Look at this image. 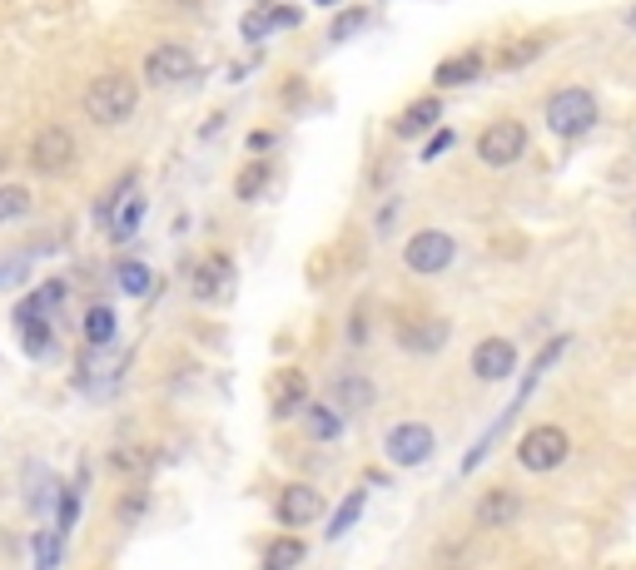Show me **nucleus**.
Returning <instances> with one entry per match:
<instances>
[{"mask_svg":"<svg viewBox=\"0 0 636 570\" xmlns=\"http://www.w3.org/2000/svg\"><path fill=\"white\" fill-rule=\"evenodd\" d=\"M140 109V85L130 80V75H100V80H90V90H85V115L94 119V125H125V119Z\"/></svg>","mask_w":636,"mask_h":570,"instance_id":"nucleus-1","label":"nucleus"},{"mask_svg":"<svg viewBox=\"0 0 636 570\" xmlns=\"http://www.w3.org/2000/svg\"><path fill=\"white\" fill-rule=\"evenodd\" d=\"M597 94L582 90V85H567V90H552V100H547V129H552L557 140H582V134H592V125H597Z\"/></svg>","mask_w":636,"mask_h":570,"instance_id":"nucleus-2","label":"nucleus"},{"mask_svg":"<svg viewBox=\"0 0 636 570\" xmlns=\"http://www.w3.org/2000/svg\"><path fill=\"white\" fill-rule=\"evenodd\" d=\"M527 154V125L522 119H493V125L478 129V159L487 169H507Z\"/></svg>","mask_w":636,"mask_h":570,"instance_id":"nucleus-3","label":"nucleus"},{"mask_svg":"<svg viewBox=\"0 0 636 570\" xmlns=\"http://www.w3.org/2000/svg\"><path fill=\"white\" fill-rule=\"evenodd\" d=\"M567 452H572V442H567V431L557 427V422H543V427H532L527 437L518 442V462H522V471H532V477H543V471H557V466L567 462Z\"/></svg>","mask_w":636,"mask_h":570,"instance_id":"nucleus-4","label":"nucleus"},{"mask_svg":"<svg viewBox=\"0 0 636 570\" xmlns=\"http://www.w3.org/2000/svg\"><path fill=\"white\" fill-rule=\"evenodd\" d=\"M453 258H458V244H453V233H443V229H423L403 244V263H408V273H418V278L448 273Z\"/></svg>","mask_w":636,"mask_h":570,"instance_id":"nucleus-5","label":"nucleus"},{"mask_svg":"<svg viewBox=\"0 0 636 570\" xmlns=\"http://www.w3.org/2000/svg\"><path fill=\"white\" fill-rule=\"evenodd\" d=\"M433 452H437V431L428 427V422H398V427L383 437V456H389L393 466H403V471L433 462Z\"/></svg>","mask_w":636,"mask_h":570,"instance_id":"nucleus-6","label":"nucleus"},{"mask_svg":"<svg viewBox=\"0 0 636 570\" xmlns=\"http://www.w3.org/2000/svg\"><path fill=\"white\" fill-rule=\"evenodd\" d=\"M194 75V50L179 46V40H165V46H154L144 55V80L154 90H169V85H185Z\"/></svg>","mask_w":636,"mask_h":570,"instance_id":"nucleus-7","label":"nucleus"},{"mask_svg":"<svg viewBox=\"0 0 636 570\" xmlns=\"http://www.w3.org/2000/svg\"><path fill=\"white\" fill-rule=\"evenodd\" d=\"M318 516H323V496H318V487H308V481H289V487L279 491V501H274V521L289 526V531H304Z\"/></svg>","mask_w":636,"mask_h":570,"instance_id":"nucleus-8","label":"nucleus"},{"mask_svg":"<svg viewBox=\"0 0 636 570\" xmlns=\"http://www.w3.org/2000/svg\"><path fill=\"white\" fill-rule=\"evenodd\" d=\"M75 164V134L65 125H46L30 140V169L36 174H60V169H71Z\"/></svg>","mask_w":636,"mask_h":570,"instance_id":"nucleus-9","label":"nucleus"},{"mask_svg":"<svg viewBox=\"0 0 636 570\" xmlns=\"http://www.w3.org/2000/svg\"><path fill=\"white\" fill-rule=\"evenodd\" d=\"M518 342L512 338H483L478 348H472V358H468V367H472V377L478 383H503V377H512L518 373Z\"/></svg>","mask_w":636,"mask_h":570,"instance_id":"nucleus-10","label":"nucleus"},{"mask_svg":"<svg viewBox=\"0 0 636 570\" xmlns=\"http://www.w3.org/2000/svg\"><path fill=\"white\" fill-rule=\"evenodd\" d=\"M189 293H194V303H225L229 293H234V263L225 254L200 258L194 273H189Z\"/></svg>","mask_w":636,"mask_h":570,"instance_id":"nucleus-11","label":"nucleus"},{"mask_svg":"<svg viewBox=\"0 0 636 570\" xmlns=\"http://www.w3.org/2000/svg\"><path fill=\"white\" fill-rule=\"evenodd\" d=\"M448 333H453V327L443 323V318H398V327H393L398 348L403 352H418V358L448 348Z\"/></svg>","mask_w":636,"mask_h":570,"instance_id":"nucleus-12","label":"nucleus"},{"mask_svg":"<svg viewBox=\"0 0 636 570\" xmlns=\"http://www.w3.org/2000/svg\"><path fill=\"white\" fill-rule=\"evenodd\" d=\"M522 516V496L507 487H493L483 501H478V511H472V526L478 531H503V526H512Z\"/></svg>","mask_w":636,"mask_h":570,"instance_id":"nucleus-13","label":"nucleus"},{"mask_svg":"<svg viewBox=\"0 0 636 570\" xmlns=\"http://www.w3.org/2000/svg\"><path fill=\"white\" fill-rule=\"evenodd\" d=\"M60 303H65V283L50 278V283H40L36 293H25L21 303H15V323H50V318L60 313Z\"/></svg>","mask_w":636,"mask_h":570,"instance_id":"nucleus-14","label":"nucleus"},{"mask_svg":"<svg viewBox=\"0 0 636 570\" xmlns=\"http://www.w3.org/2000/svg\"><path fill=\"white\" fill-rule=\"evenodd\" d=\"M483 65H487L483 50H458V55H448L433 70V85H437V90H458V85H472L478 75H483Z\"/></svg>","mask_w":636,"mask_h":570,"instance_id":"nucleus-15","label":"nucleus"},{"mask_svg":"<svg viewBox=\"0 0 636 570\" xmlns=\"http://www.w3.org/2000/svg\"><path fill=\"white\" fill-rule=\"evenodd\" d=\"M437 119H443V100H437V94H423V100H412V105L393 119V134H398V140H412V134L433 129Z\"/></svg>","mask_w":636,"mask_h":570,"instance_id":"nucleus-16","label":"nucleus"},{"mask_svg":"<svg viewBox=\"0 0 636 570\" xmlns=\"http://www.w3.org/2000/svg\"><path fill=\"white\" fill-rule=\"evenodd\" d=\"M304 402H308V377L298 367H283L274 377V417H294Z\"/></svg>","mask_w":636,"mask_h":570,"instance_id":"nucleus-17","label":"nucleus"},{"mask_svg":"<svg viewBox=\"0 0 636 570\" xmlns=\"http://www.w3.org/2000/svg\"><path fill=\"white\" fill-rule=\"evenodd\" d=\"M140 223H144V194H130V198H125V204L115 209V219L105 223L110 244H130L135 233H140Z\"/></svg>","mask_w":636,"mask_h":570,"instance_id":"nucleus-18","label":"nucleus"},{"mask_svg":"<svg viewBox=\"0 0 636 570\" xmlns=\"http://www.w3.org/2000/svg\"><path fill=\"white\" fill-rule=\"evenodd\" d=\"M304 556H308V546L298 541V535H279V541H269V546H264L259 570H298V566H304Z\"/></svg>","mask_w":636,"mask_h":570,"instance_id":"nucleus-19","label":"nucleus"},{"mask_svg":"<svg viewBox=\"0 0 636 570\" xmlns=\"http://www.w3.org/2000/svg\"><path fill=\"white\" fill-rule=\"evenodd\" d=\"M304 431L314 437V442H339L343 417L333 407H323V402H304Z\"/></svg>","mask_w":636,"mask_h":570,"instance_id":"nucleus-20","label":"nucleus"},{"mask_svg":"<svg viewBox=\"0 0 636 570\" xmlns=\"http://www.w3.org/2000/svg\"><path fill=\"white\" fill-rule=\"evenodd\" d=\"M333 392H339V402L348 412H368V407H373V397H378L373 383H368V377H354V373H343L339 383H333Z\"/></svg>","mask_w":636,"mask_h":570,"instance_id":"nucleus-21","label":"nucleus"},{"mask_svg":"<svg viewBox=\"0 0 636 570\" xmlns=\"http://www.w3.org/2000/svg\"><path fill=\"white\" fill-rule=\"evenodd\" d=\"M85 342H90L94 352H100V348H110V342H115V313H110L105 303H94L90 313H85Z\"/></svg>","mask_w":636,"mask_h":570,"instance_id":"nucleus-22","label":"nucleus"},{"mask_svg":"<svg viewBox=\"0 0 636 570\" xmlns=\"http://www.w3.org/2000/svg\"><path fill=\"white\" fill-rule=\"evenodd\" d=\"M30 213V189L25 184H0V229L5 223H21Z\"/></svg>","mask_w":636,"mask_h":570,"instance_id":"nucleus-23","label":"nucleus"},{"mask_svg":"<svg viewBox=\"0 0 636 570\" xmlns=\"http://www.w3.org/2000/svg\"><path fill=\"white\" fill-rule=\"evenodd\" d=\"M115 278H119V288L130 293V298H144V293L154 288V278H150V268L140 263V258H125V263L115 268Z\"/></svg>","mask_w":636,"mask_h":570,"instance_id":"nucleus-24","label":"nucleus"},{"mask_svg":"<svg viewBox=\"0 0 636 570\" xmlns=\"http://www.w3.org/2000/svg\"><path fill=\"white\" fill-rule=\"evenodd\" d=\"M543 50H547V36H527V40H518V46H507L503 50V70H527Z\"/></svg>","mask_w":636,"mask_h":570,"instance_id":"nucleus-25","label":"nucleus"},{"mask_svg":"<svg viewBox=\"0 0 636 570\" xmlns=\"http://www.w3.org/2000/svg\"><path fill=\"white\" fill-rule=\"evenodd\" d=\"M80 487H85V477L75 481V487H60L55 491V531L65 535L75 526V516H80Z\"/></svg>","mask_w":636,"mask_h":570,"instance_id":"nucleus-26","label":"nucleus"},{"mask_svg":"<svg viewBox=\"0 0 636 570\" xmlns=\"http://www.w3.org/2000/svg\"><path fill=\"white\" fill-rule=\"evenodd\" d=\"M130 194H135V174L115 179V189H110V194L94 204V223H110V219H115V209H119V204H125Z\"/></svg>","mask_w":636,"mask_h":570,"instance_id":"nucleus-27","label":"nucleus"},{"mask_svg":"<svg viewBox=\"0 0 636 570\" xmlns=\"http://www.w3.org/2000/svg\"><path fill=\"white\" fill-rule=\"evenodd\" d=\"M264 184H269V164H249V169H244V174H239L234 179V198H244V204H249V198H259L264 194Z\"/></svg>","mask_w":636,"mask_h":570,"instance_id":"nucleus-28","label":"nucleus"},{"mask_svg":"<svg viewBox=\"0 0 636 570\" xmlns=\"http://www.w3.org/2000/svg\"><path fill=\"white\" fill-rule=\"evenodd\" d=\"M15 327H21L25 352H30V358H46L50 342H55V327H50V323H15Z\"/></svg>","mask_w":636,"mask_h":570,"instance_id":"nucleus-29","label":"nucleus"},{"mask_svg":"<svg viewBox=\"0 0 636 570\" xmlns=\"http://www.w3.org/2000/svg\"><path fill=\"white\" fill-rule=\"evenodd\" d=\"M358 516H364V491H354V496H343L339 516H333V521H329V541H339V535L348 531V526H354Z\"/></svg>","mask_w":636,"mask_h":570,"instance_id":"nucleus-30","label":"nucleus"},{"mask_svg":"<svg viewBox=\"0 0 636 570\" xmlns=\"http://www.w3.org/2000/svg\"><path fill=\"white\" fill-rule=\"evenodd\" d=\"M60 541H65L60 531H40L36 535V570H55L60 566Z\"/></svg>","mask_w":636,"mask_h":570,"instance_id":"nucleus-31","label":"nucleus"},{"mask_svg":"<svg viewBox=\"0 0 636 570\" xmlns=\"http://www.w3.org/2000/svg\"><path fill=\"white\" fill-rule=\"evenodd\" d=\"M364 25H368V11H364V5H358V11H343L339 21H333L329 40H348V36H358V30H364Z\"/></svg>","mask_w":636,"mask_h":570,"instance_id":"nucleus-32","label":"nucleus"},{"mask_svg":"<svg viewBox=\"0 0 636 570\" xmlns=\"http://www.w3.org/2000/svg\"><path fill=\"white\" fill-rule=\"evenodd\" d=\"M30 278V263L25 258H0V288H21Z\"/></svg>","mask_w":636,"mask_h":570,"instance_id":"nucleus-33","label":"nucleus"},{"mask_svg":"<svg viewBox=\"0 0 636 570\" xmlns=\"http://www.w3.org/2000/svg\"><path fill=\"white\" fill-rule=\"evenodd\" d=\"M144 511H150V496H144V491H130V496L119 501V521H140Z\"/></svg>","mask_w":636,"mask_h":570,"instance_id":"nucleus-34","label":"nucleus"},{"mask_svg":"<svg viewBox=\"0 0 636 570\" xmlns=\"http://www.w3.org/2000/svg\"><path fill=\"white\" fill-rule=\"evenodd\" d=\"M348 342H354V348H368V308H354V318H348Z\"/></svg>","mask_w":636,"mask_h":570,"instance_id":"nucleus-35","label":"nucleus"},{"mask_svg":"<svg viewBox=\"0 0 636 570\" xmlns=\"http://www.w3.org/2000/svg\"><path fill=\"white\" fill-rule=\"evenodd\" d=\"M453 144H458V134H453V129H437V134H433V144L423 150V159H437V154H448Z\"/></svg>","mask_w":636,"mask_h":570,"instance_id":"nucleus-36","label":"nucleus"},{"mask_svg":"<svg viewBox=\"0 0 636 570\" xmlns=\"http://www.w3.org/2000/svg\"><path fill=\"white\" fill-rule=\"evenodd\" d=\"M244 144H249V154H269L274 150V134H269V129H254Z\"/></svg>","mask_w":636,"mask_h":570,"instance_id":"nucleus-37","label":"nucleus"},{"mask_svg":"<svg viewBox=\"0 0 636 570\" xmlns=\"http://www.w3.org/2000/svg\"><path fill=\"white\" fill-rule=\"evenodd\" d=\"M398 209H403L398 198H389V204L378 209V233H389V229H393V219H398Z\"/></svg>","mask_w":636,"mask_h":570,"instance_id":"nucleus-38","label":"nucleus"},{"mask_svg":"<svg viewBox=\"0 0 636 570\" xmlns=\"http://www.w3.org/2000/svg\"><path fill=\"white\" fill-rule=\"evenodd\" d=\"M622 21H626V30H636V5H632V11L622 15Z\"/></svg>","mask_w":636,"mask_h":570,"instance_id":"nucleus-39","label":"nucleus"},{"mask_svg":"<svg viewBox=\"0 0 636 570\" xmlns=\"http://www.w3.org/2000/svg\"><path fill=\"white\" fill-rule=\"evenodd\" d=\"M314 5H339V0H314Z\"/></svg>","mask_w":636,"mask_h":570,"instance_id":"nucleus-40","label":"nucleus"},{"mask_svg":"<svg viewBox=\"0 0 636 570\" xmlns=\"http://www.w3.org/2000/svg\"><path fill=\"white\" fill-rule=\"evenodd\" d=\"M632 229H636V213H632Z\"/></svg>","mask_w":636,"mask_h":570,"instance_id":"nucleus-41","label":"nucleus"}]
</instances>
